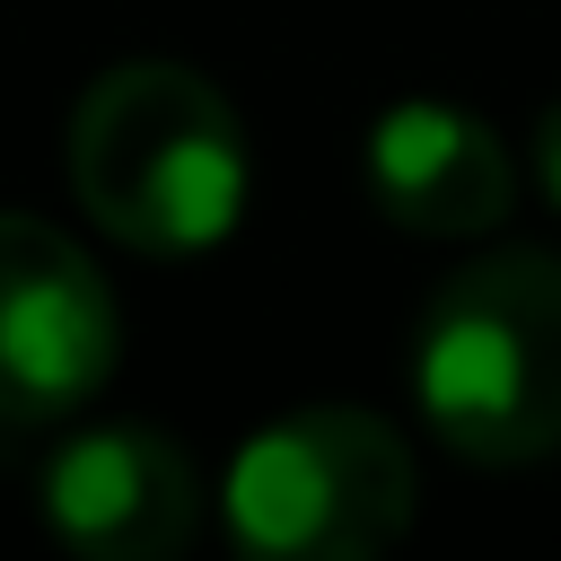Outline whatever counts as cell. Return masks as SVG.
<instances>
[{"label":"cell","mask_w":561,"mask_h":561,"mask_svg":"<svg viewBox=\"0 0 561 561\" xmlns=\"http://www.w3.org/2000/svg\"><path fill=\"white\" fill-rule=\"evenodd\" d=\"M70 193L131 254H210L245 219V131L184 61H114L70 114Z\"/></svg>","instance_id":"1"},{"label":"cell","mask_w":561,"mask_h":561,"mask_svg":"<svg viewBox=\"0 0 561 561\" xmlns=\"http://www.w3.org/2000/svg\"><path fill=\"white\" fill-rule=\"evenodd\" d=\"M412 403L465 465H535L561 447V254L508 245L465 263L412 342Z\"/></svg>","instance_id":"2"},{"label":"cell","mask_w":561,"mask_h":561,"mask_svg":"<svg viewBox=\"0 0 561 561\" xmlns=\"http://www.w3.org/2000/svg\"><path fill=\"white\" fill-rule=\"evenodd\" d=\"M421 473L386 412L307 403L263 421L219 482V526L254 561H368L412 535Z\"/></svg>","instance_id":"3"},{"label":"cell","mask_w":561,"mask_h":561,"mask_svg":"<svg viewBox=\"0 0 561 561\" xmlns=\"http://www.w3.org/2000/svg\"><path fill=\"white\" fill-rule=\"evenodd\" d=\"M114 298L96 263L26 210H0V421L53 430L114 377Z\"/></svg>","instance_id":"4"},{"label":"cell","mask_w":561,"mask_h":561,"mask_svg":"<svg viewBox=\"0 0 561 561\" xmlns=\"http://www.w3.org/2000/svg\"><path fill=\"white\" fill-rule=\"evenodd\" d=\"M44 526L88 561H167L202 535V482L149 421L70 430L44 465Z\"/></svg>","instance_id":"5"},{"label":"cell","mask_w":561,"mask_h":561,"mask_svg":"<svg viewBox=\"0 0 561 561\" xmlns=\"http://www.w3.org/2000/svg\"><path fill=\"white\" fill-rule=\"evenodd\" d=\"M368 202L412 237H491L517 202V158L482 114L403 96L368 123Z\"/></svg>","instance_id":"6"},{"label":"cell","mask_w":561,"mask_h":561,"mask_svg":"<svg viewBox=\"0 0 561 561\" xmlns=\"http://www.w3.org/2000/svg\"><path fill=\"white\" fill-rule=\"evenodd\" d=\"M535 184H543V202L561 210V96H552L543 123H535Z\"/></svg>","instance_id":"7"}]
</instances>
